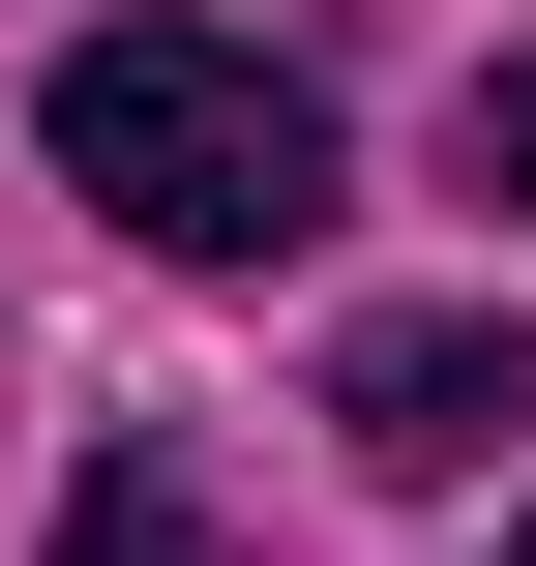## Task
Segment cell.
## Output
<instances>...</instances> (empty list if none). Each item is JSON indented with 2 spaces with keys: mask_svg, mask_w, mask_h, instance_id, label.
Wrapping results in <instances>:
<instances>
[{
  "mask_svg": "<svg viewBox=\"0 0 536 566\" xmlns=\"http://www.w3.org/2000/svg\"><path fill=\"white\" fill-rule=\"evenodd\" d=\"M507 418H536V328H448V298L328 358V448H358V478H477Z\"/></svg>",
  "mask_w": 536,
  "mask_h": 566,
  "instance_id": "cell-2",
  "label": "cell"
},
{
  "mask_svg": "<svg viewBox=\"0 0 536 566\" xmlns=\"http://www.w3.org/2000/svg\"><path fill=\"white\" fill-rule=\"evenodd\" d=\"M60 566H179V478H149V448H90V507H60Z\"/></svg>",
  "mask_w": 536,
  "mask_h": 566,
  "instance_id": "cell-3",
  "label": "cell"
},
{
  "mask_svg": "<svg viewBox=\"0 0 536 566\" xmlns=\"http://www.w3.org/2000/svg\"><path fill=\"white\" fill-rule=\"evenodd\" d=\"M507 566H536V537H507Z\"/></svg>",
  "mask_w": 536,
  "mask_h": 566,
  "instance_id": "cell-5",
  "label": "cell"
},
{
  "mask_svg": "<svg viewBox=\"0 0 536 566\" xmlns=\"http://www.w3.org/2000/svg\"><path fill=\"white\" fill-rule=\"evenodd\" d=\"M60 179H90L149 269H298V239H328V90L239 60V30H90V60H60Z\"/></svg>",
  "mask_w": 536,
  "mask_h": 566,
  "instance_id": "cell-1",
  "label": "cell"
},
{
  "mask_svg": "<svg viewBox=\"0 0 536 566\" xmlns=\"http://www.w3.org/2000/svg\"><path fill=\"white\" fill-rule=\"evenodd\" d=\"M477 179H507V209H536V60H507V90H477Z\"/></svg>",
  "mask_w": 536,
  "mask_h": 566,
  "instance_id": "cell-4",
  "label": "cell"
}]
</instances>
